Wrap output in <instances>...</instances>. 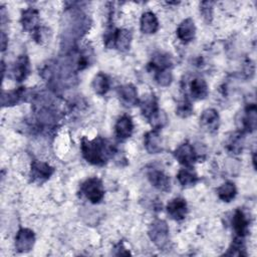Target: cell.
<instances>
[{
  "label": "cell",
  "instance_id": "7402d4cb",
  "mask_svg": "<svg viewBox=\"0 0 257 257\" xmlns=\"http://www.w3.org/2000/svg\"><path fill=\"white\" fill-rule=\"evenodd\" d=\"M257 123V108L254 103L249 104L245 109L243 117V127L246 132H254Z\"/></svg>",
  "mask_w": 257,
  "mask_h": 257
},
{
  "label": "cell",
  "instance_id": "ac0fdd59",
  "mask_svg": "<svg viewBox=\"0 0 257 257\" xmlns=\"http://www.w3.org/2000/svg\"><path fill=\"white\" fill-rule=\"evenodd\" d=\"M115 135L120 140L128 139L134 131V123L132 120V117L130 115H122L120 116L114 126Z\"/></svg>",
  "mask_w": 257,
  "mask_h": 257
},
{
  "label": "cell",
  "instance_id": "d6986e66",
  "mask_svg": "<svg viewBox=\"0 0 257 257\" xmlns=\"http://www.w3.org/2000/svg\"><path fill=\"white\" fill-rule=\"evenodd\" d=\"M232 225L234 232L236 233L237 237L244 238L248 233V227H249V221L244 214L243 211L240 209H237L234 213L233 219H232Z\"/></svg>",
  "mask_w": 257,
  "mask_h": 257
},
{
  "label": "cell",
  "instance_id": "f1b7e54d",
  "mask_svg": "<svg viewBox=\"0 0 257 257\" xmlns=\"http://www.w3.org/2000/svg\"><path fill=\"white\" fill-rule=\"evenodd\" d=\"M155 79L157 83L161 86H169L173 81V74L170 68L161 69L156 71Z\"/></svg>",
  "mask_w": 257,
  "mask_h": 257
},
{
  "label": "cell",
  "instance_id": "5b68a950",
  "mask_svg": "<svg viewBox=\"0 0 257 257\" xmlns=\"http://www.w3.org/2000/svg\"><path fill=\"white\" fill-rule=\"evenodd\" d=\"M174 156L177 159V161L185 166L186 168H190L194 165V163L198 159V155L190 143L186 142L182 145H180L174 152Z\"/></svg>",
  "mask_w": 257,
  "mask_h": 257
},
{
  "label": "cell",
  "instance_id": "484cf974",
  "mask_svg": "<svg viewBox=\"0 0 257 257\" xmlns=\"http://www.w3.org/2000/svg\"><path fill=\"white\" fill-rule=\"evenodd\" d=\"M150 66L156 71L161 70V69L170 68L172 66V59L168 54L159 53L153 57V59L150 63Z\"/></svg>",
  "mask_w": 257,
  "mask_h": 257
},
{
  "label": "cell",
  "instance_id": "ffe728a7",
  "mask_svg": "<svg viewBox=\"0 0 257 257\" xmlns=\"http://www.w3.org/2000/svg\"><path fill=\"white\" fill-rule=\"evenodd\" d=\"M140 26L143 33H146V34L156 33L159 29V21L157 16L151 11H147L143 13L141 17Z\"/></svg>",
  "mask_w": 257,
  "mask_h": 257
},
{
  "label": "cell",
  "instance_id": "7c38bea8",
  "mask_svg": "<svg viewBox=\"0 0 257 257\" xmlns=\"http://www.w3.org/2000/svg\"><path fill=\"white\" fill-rule=\"evenodd\" d=\"M117 94H118L121 102L125 106H135L139 103L137 88L132 83H126V84L120 85L117 88Z\"/></svg>",
  "mask_w": 257,
  "mask_h": 257
},
{
  "label": "cell",
  "instance_id": "f546056e",
  "mask_svg": "<svg viewBox=\"0 0 257 257\" xmlns=\"http://www.w3.org/2000/svg\"><path fill=\"white\" fill-rule=\"evenodd\" d=\"M176 113L181 117H188L193 113V105L188 98L181 100L176 108Z\"/></svg>",
  "mask_w": 257,
  "mask_h": 257
},
{
  "label": "cell",
  "instance_id": "9c48e42d",
  "mask_svg": "<svg viewBox=\"0 0 257 257\" xmlns=\"http://www.w3.org/2000/svg\"><path fill=\"white\" fill-rule=\"evenodd\" d=\"M166 209L169 216L176 221L183 220L188 212V206L186 201L183 198L179 197L170 200L167 204Z\"/></svg>",
  "mask_w": 257,
  "mask_h": 257
},
{
  "label": "cell",
  "instance_id": "4316f807",
  "mask_svg": "<svg viewBox=\"0 0 257 257\" xmlns=\"http://www.w3.org/2000/svg\"><path fill=\"white\" fill-rule=\"evenodd\" d=\"M149 121L151 125L154 127V130L159 131L168 122V116L164 110L159 109L149 118Z\"/></svg>",
  "mask_w": 257,
  "mask_h": 257
},
{
  "label": "cell",
  "instance_id": "44dd1931",
  "mask_svg": "<svg viewBox=\"0 0 257 257\" xmlns=\"http://www.w3.org/2000/svg\"><path fill=\"white\" fill-rule=\"evenodd\" d=\"M142 113L146 118H150L156 111L160 108L158 106V101L154 93H149L144 95V97L139 101Z\"/></svg>",
  "mask_w": 257,
  "mask_h": 257
},
{
  "label": "cell",
  "instance_id": "5bb4252c",
  "mask_svg": "<svg viewBox=\"0 0 257 257\" xmlns=\"http://www.w3.org/2000/svg\"><path fill=\"white\" fill-rule=\"evenodd\" d=\"M144 144L147 152L150 154H159L164 150L162 138L159 134V131L157 130L148 132L145 135Z\"/></svg>",
  "mask_w": 257,
  "mask_h": 257
},
{
  "label": "cell",
  "instance_id": "cb8c5ba5",
  "mask_svg": "<svg viewBox=\"0 0 257 257\" xmlns=\"http://www.w3.org/2000/svg\"><path fill=\"white\" fill-rule=\"evenodd\" d=\"M217 194L220 200L229 203L236 197L237 189L234 183L225 182L217 189Z\"/></svg>",
  "mask_w": 257,
  "mask_h": 257
},
{
  "label": "cell",
  "instance_id": "30bf717a",
  "mask_svg": "<svg viewBox=\"0 0 257 257\" xmlns=\"http://www.w3.org/2000/svg\"><path fill=\"white\" fill-rule=\"evenodd\" d=\"M148 179L150 183L160 191L168 192L171 188V181L168 175L158 169H151L148 172Z\"/></svg>",
  "mask_w": 257,
  "mask_h": 257
},
{
  "label": "cell",
  "instance_id": "603a6c76",
  "mask_svg": "<svg viewBox=\"0 0 257 257\" xmlns=\"http://www.w3.org/2000/svg\"><path fill=\"white\" fill-rule=\"evenodd\" d=\"M91 87L96 94H105L109 89V79L107 75L102 72H98L97 74H95L91 82Z\"/></svg>",
  "mask_w": 257,
  "mask_h": 257
},
{
  "label": "cell",
  "instance_id": "52a82bcc",
  "mask_svg": "<svg viewBox=\"0 0 257 257\" xmlns=\"http://www.w3.org/2000/svg\"><path fill=\"white\" fill-rule=\"evenodd\" d=\"M54 173V168L48 163L34 160L31 163L30 177L34 182H43L48 180Z\"/></svg>",
  "mask_w": 257,
  "mask_h": 257
},
{
  "label": "cell",
  "instance_id": "1f68e13d",
  "mask_svg": "<svg viewBox=\"0 0 257 257\" xmlns=\"http://www.w3.org/2000/svg\"><path fill=\"white\" fill-rule=\"evenodd\" d=\"M213 3L212 2H203L202 6H201V12L203 14V17L209 21L212 18V11H213V7H212Z\"/></svg>",
  "mask_w": 257,
  "mask_h": 257
},
{
  "label": "cell",
  "instance_id": "836d02e7",
  "mask_svg": "<svg viewBox=\"0 0 257 257\" xmlns=\"http://www.w3.org/2000/svg\"><path fill=\"white\" fill-rule=\"evenodd\" d=\"M115 250H118V252L115 253V255H130V254H131L127 250L124 249V247H123V245H122L121 243L117 244Z\"/></svg>",
  "mask_w": 257,
  "mask_h": 257
},
{
  "label": "cell",
  "instance_id": "8fae6325",
  "mask_svg": "<svg viewBox=\"0 0 257 257\" xmlns=\"http://www.w3.org/2000/svg\"><path fill=\"white\" fill-rule=\"evenodd\" d=\"M21 24L23 29L29 32H35L39 27V14L35 8H27L22 11Z\"/></svg>",
  "mask_w": 257,
  "mask_h": 257
},
{
  "label": "cell",
  "instance_id": "8992f818",
  "mask_svg": "<svg viewBox=\"0 0 257 257\" xmlns=\"http://www.w3.org/2000/svg\"><path fill=\"white\" fill-rule=\"evenodd\" d=\"M35 243L34 232L28 228H21L15 236V248L20 253L29 252Z\"/></svg>",
  "mask_w": 257,
  "mask_h": 257
},
{
  "label": "cell",
  "instance_id": "83f0119b",
  "mask_svg": "<svg viewBox=\"0 0 257 257\" xmlns=\"http://www.w3.org/2000/svg\"><path fill=\"white\" fill-rule=\"evenodd\" d=\"M227 255L230 256H245V245L242 237H237L234 239V241L231 244V247L229 248V251L227 252Z\"/></svg>",
  "mask_w": 257,
  "mask_h": 257
},
{
  "label": "cell",
  "instance_id": "d4e9b609",
  "mask_svg": "<svg viewBox=\"0 0 257 257\" xmlns=\"http://www.w3.org/2000/svg\"><path fill=\"white\" fill-rule=\"evenodd\" d=\"M177 179L179 181V183L183 186V187H191L194 186L199 178L197 176V174L195 172H193L192 170H190V168H184L181 169L178 172L177 175Z\"/></svg>",
  "mask_w": 257,
  "mask_h": 257
},
{
  "label": "cell",
  "instance_id": "4fadbf2b",
  "mask_svg": "<svg viewBox=\"0 0 257 257\" xmlns=\"http://www.w3.org/2000/svg\"><path fill=\"white\" fill-rule=\"evenodd\" d=\"M27 96H29V93L26 91L25 87H18L13 90L3 91L1 103L3 106H12L23 101Z\"/></svg>",
  "mask_w": 257,
  "mask_h": 257
},
{
  "label": "cell",
  "instance_id": "6da1fadb",
  "mask_svg": "<svg viewBox=\"0 0 257 257\" xmlns=\"http://www.w3.org/2000/svg\"><path fill=\"white\" fill-rule=\"evenodd\" d=\"M81 153L83 158L92 165H103L114 153L112 144L98 137L93 140H81Z\"/></svg>",
  "mask_w": 257,
  "mask_h": 257
},
{
  "label": "cell",
  "instance_id": "277c9868",
  "mask_svg": "<svg viewBox=\"0 0 257 257\" xmlns=\"http://www.w3.org/2000/svg\"><path fill=\"white\" fill-rule=\"evenodd\" d=\"M132 33L127 29H114L107 39L106 47H114L119 51H127L131 47Z\"/></svg>",
  "mask_w": 257,
  "mask_h": 257
},
{
  "label": "cell",
  "instance_id": "9a60e30c",
  "mask_svg": "<svg viewBox=\"0 0 257 257\" xmlns=\"http://www.w3.org/2000/svg\"><path fill=\"white\" fill-rule=\"evenodd\" d=\"M195 34H196V26L194 21L191 18H187L183 20L177 28V36L184 43H188L192 41L195 37Z\"/></svg>",
  "mask_w": 257,
  "mask_h": 257
},
{
  "label": "cell",
  "instance_id": "7a4b0ae2",
  "mask_svg": "<svg viewBox=\"0 0 257 257\" xmlns=\"http://www.w3.org/2000/svg\"><path fill=\"white\" fill-rule=\"evenodd\" d=\"M80 192L92 204L101 202L104 197L103 185L101 181L96 177L88 178L85 180L80 187Z\"/></svg>",
  "mask_w": 257,
  "mask_h": 257
},
{
  "label": "cell",
  "instance_id": "4dcf8cb0",
  "mask_svg": "<svg viewBox=\"0 0 257 257\" xmlns=\"http://www.w3.org/2000/svg\"><path fill=\"white\" fill-rule=\"evenodd\" d=\"M240 135L239 136H234L233 139L230 142L229 145V149L234 152L235 154H239L242 151V139H240Z\"/></svg>",
  "mask_w": 257,
  "mask_h": 257
},
{
  "label": "cell",
  "instance_id": "2e32d148",
  "mask_svg": "<svg viewBox=\"0 0 257 257\" xmlns=\"http://www.w3.org/2000/svg\"><path fill=\"white\" fill-rule=\"evenodd\" d=\"M189 91L194 99H204L208 95V85L205 79L195 76L189 82Z\"/></svg>",
  "mask_w": 257,
  "mask_h": 257
},
{
  "label": "cell",
  "instance_id": "e0dca14e",
  "mask_svg": "<svg viewBox=\"0 0 257 257\" xmlns=\"http://www.w3.org/2000/svg\"><path fill=\"white\" fill-rule=\"evenodd\" d=\"M219 113L214 108H207L203 111L200 117L201 125L208 132H215L219 126Z\"/></svg>",
  "mask_w": 257,
  "mask_h": 257
},
{
  "label": "cell",
  "instance_id": "d6a6232c",
  "mask_svg": "<svg viewBox=\"0 0 257 257\" xmlns=\"http://www.w3.org/2000/svg\"><path fill=\"white\" fill-rule=\"evenodd\" d=\"M8 45V37L7 35L2 31L1 32V50L4 51Z\"/></svg>",
  "mask_w": 257,
  "mask_h": 257
},
{
  "label": "cell",
  "instance_id": "3957f363",
  "mask_svg": "<svg viewBox=\"0 0 257 257\" xmlns=\"http://www.w3.org/2000/svg\"><path fill=\"white\" fill-rule=\"evenodd\" d=\"M149 237L160 249H164L169 243V227L166 221L157 219L149 227Z\"/></svg>",
  "mask_w": 257,
  "mask_h": 257
},
{
  "label": "cell",
  "instance_id": "ba28073f",
  "mask_svg": "<svg viewBox=\"0 0 257 257\" xmlns=\"http://www.w3.org/2000/svg\"><path fill=\"white\" fill-rule=\"evenodd\" d=\"M30 73V62L27 55H20L11 67V77L16 81H23Z\"/></svg>",
  "mask_w": 257,
  "mask_h": 257
}]
</instances>
